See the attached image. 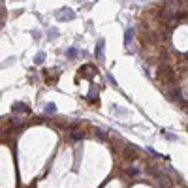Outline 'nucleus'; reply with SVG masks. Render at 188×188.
<instances>
[{
    "instance_id": "obj_1",
    "label": "nucleus",
    "mask_w": 188,
    "mask_h": 188,
    "mask_svg": "<svg viewBox=\"0 0 188 188\" xmlns=\"http://www.w3.org/2000/svg\"><path fill=\"white\" fill-rule=\"evenodd\" d=\"M57 19L58 21H74L75 19V11L70 10V8H62L57 11Z\"/></svg>"
},
{
    "instance_id": "obj_2",
    "label": "nucleus",
    "mask_w": 188,
    "mask_h": 188,
    "mask_svg": "<svg viewBox=\"0 0 188 188\" xmlns=\"http://www.w3.org/2000/svg\"><path fill=\"white\" fill-rule=\"evenodd\" d=\"M92 74H96V68H94L92 64H85V66L79 70V75H81V77H90Z\"/></svg>"
},
{
    "instance_id": "obj_3",
    "label": "nucleus",
    "mask_w": 188,
    "mask_h": 188,
    "mask_svg": "<svg viewBox=\"0 0 188 188\" xmlns=\"http://www.w3.org/2000/svg\"><path fill=\"white\" fill-rule=\"evenodd\" d=\"M104 45H105L104 40H100L98 45H96V58H98V60H104Z\"/></svg>"
},
{
    "instance_id": "obj_4",
    "label": "nucleus",
    "mask_w": 188,
    "mask_h": 188,
    "mask_svg": "<svg viewBox=\"0 0 188 188\" xmlns=\"http://www.w3.org/2000/svg\"><path fill=\"white\" fill-rule=\"evenodd\" d=\"M132 38H134V28H132V27H128V28H126V32H124V45H126V47L132 43Z\"/></svg>"
},
{
    "instance_id": "obj_5",
    "label": "nucleus",
    "mask_w": 188,
    "mask_h": 188,
    "mask_svg": "<svg viewBox=\"0 0 188 188\" xmlns=\"http://www.w3.org/2000/svg\"><path fill=\"white\" fill-rule=\"evenodd\" d=\"M168 98H173V100H177V102H179V100H181V92H179V90L175 88V90L168 92Z\"/></svg>"
},
{
    "instance_id": "obj_6",
    "label": "nucleus",
    "mask_w": 188,
    "mask_h": 188,
    "mask_svg": "<svg viewBox=\"0 0 188 188\" xmlns=\"http://www.w3.org/2000/svg\"><path fill=\"white\" fill-rule=\"evenodd\" d=\"M43 60H45V53L40 51V53L36 55V58H34V64H43Z\"/></svg>"
},
{
    "instance_id": "obj_7",
    "label": "nucleus",
    "mask_w": 188,
    "mask_h": 188,
    "mask_svg": "<svg viewBox=\"0 0 188 188\" xmlns=\"http://www.w3.org/2000/svg\"><path fill=\"white\" fill-rule=\"evenodd\" d=\"M13 111H28V107L25 104H13Z\"/></svg>"
},
{
    "instance_id": "obj_8",
    "label": "nucleus",
    "mask_w": 188,
    "mask_h": 188,
    "mask_svg": "<svg viewBox=\"0 0 188 188\" xmlns=\"http://www.w3.org/2000/svg\"><path fill=\"white\" fill-rule=\"evenodd\" d=\"M66 55H68V58H75V55H77V49H75V47H70Z\"/></svg>"
},
{
    "instance_id": "obj_9",
    "label": "nucleus",
    "mask_w": 188,
    "mask_h": 188,
    "mask_svg": "<svg viewBox=\"0 0 188 188\" xmlns=\"http://www.w3.org/2000/svg\"><path fill=\"white\" fill-rule=\"evenodd\" d=\"M57 111V105L55 104H47L45 105V113H55Z\"/></svg>"
},
{
    "instance_id": "obj_10",
    "label": "nucleus",
    "mask_w": 188,
    "mask_h": 188,
    "mask_svg": "<svg viewBox=\"0 0 188 188\" xmlns=\"http://www.w3.org/2000/svg\"><path fill=\"white\" fill-rule=\"evenodd\" d=\"M47 36H49V40H55V38L58 36V30H57V28H53V30H49V34H47Z\"/></svg>"
},
{
    "instance_id": "obj_11",
    "label": "nucleus",
    "mask_w": 188,
    "mask_h": 188,
    "mask_svg": "<svg viewBox=\"0 0 188 188\" xmlns=\"http://www.w3.org/2000/svg\"><path fill=\"white\" fill-rule=\"evenodd\" d=\"M72 137H74V139H83V132H74Z\"/></svg>"
},
{
    "instance_id": "obj_12",
    "label": "nucleus",
    "mask_w": 188,
    "mask_h": 188,
    "mask_svg": "<svg viewBox=\"0 0 188 188\" xmlns=\"http://www.w3.org/2000/svg\"><path fill=\"white\" fill-rule=\"evenodd\" d=\"M126 173H128V175H137V173H139V169H134V168H130V169H126Z\"/></svg>"
},
{
    "instance_id": "obj_13",
    "label": "nucleus",
    "mask_w": 188,
    "mask_h": 188,
    "mask_svg": "<svg viewBox=\"0 0 188 188\" xmlns=\"http://www.w3.org/2000/svg\"><path fill=\"white\" fill-rule=\"evenodd\" d=\"M92 98L96 100V90H94V88H92V90H90V94H88V100H92Z\"/></svg>"
},
{
    "instance_id": "obj_14",
    "label": "nucleus",
    "mask_w": 188,
    "mask_h": 188,
    "mask_svg": "<svg viewBox=\"0 0 188 188\" xmlns=\"http://www.w3.org/2000/svg\"><path fill=\"white\" fill-rule=\"evenodd\" d=\"M166 139H171V141H175V139H177V135H175V134H166Z\"/></svg>"
},
{
    "instance_id": "obj_15",
    "label": "nucleus",
    "mask_w": 188,
    "mask_h": 188,
    "mask_svg": "<svg viewBox=\"0 0 188 188\" xmlns=\"http://www.w3.org/2000/svg\"><path fill=\"white\" fill-rule=\"evenodd\" d=\"M77 2H83V0H77Z\"/></svg>"
}]
</instances>
